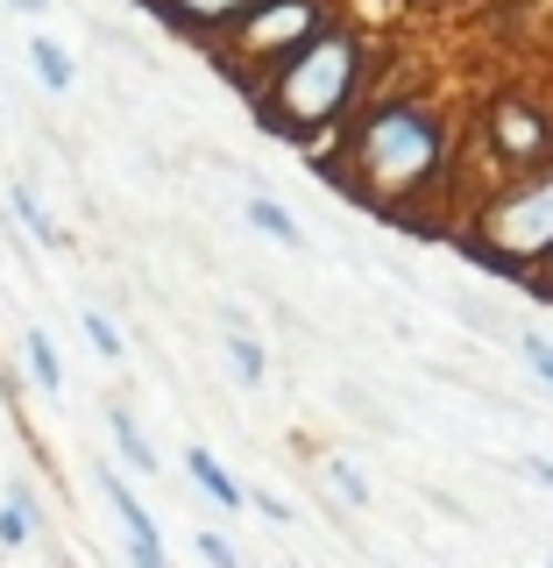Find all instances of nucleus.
<instances>
[{
  "mask_svg": "<svg viewBox=\"0 0 553 568\" xmlns=\"http://www.w3.org/2000/svg\"><path fill=\"white\" fill-rule=\"evenodd\" d=\"M242 221L256 227L263 242H277V248H306V235H298V221H291V213H284L277 200H270V192H248V200H242Z\"/></svg>",
  "mask_w": 553,
  "mask_h": 568,
  "instance_id": "nucleus-11",
  "label": "nucleus"
},
{
  "mask_svg": "<svg viewBox=\"0 0 553 568\" xmlns=\"http://www.w3.org/2000/svg\"><path fill=\"white\" fill-rule=\"evenodd\" d=\"M199 555L213 568H227V561H235V540H227V532H199Z\"/></svg>",
  "mask_w": 553,
  "mask_h": 568,
  "instance_id": "nucleus-20",
  "label": "nucleus"
},
{
  "mask_svg": "<svg viewBox=\"0 0 553 568\" xmlns=\"http://www.w3.org/2000/svg\"><path fill=\"white\" fill-rule=\"evenodd\" d=\"M79 327H85V342H93L100 363H121V355H129V334H121L100 306H85V313H79Z\"/></svg>",
  "mask_w": 553,
  "mask_h": 568,
  "instance_id": "nucleus-16",
  "label": "nucleus"
},
{
  "mask_svg": "<svg viewBox=\"0 0 553 568\" xmlns=\"http://www.w3.org/2000/svg\"><path fill=\"white\" fill-rule=\"evenodd\" d=\"M35 540V490L14 476L8 497H0V547H29Z\"/></svg>",
  "mask_w": 553,
  "mask_h": 568,
  "instance_id": "nucleus-13",
  "label": "nucleus"
},
{
  "mask_svg": "<svg viewBox=\"0 0 553 568\" xmlns=\"http://www.w3.org/2000/svg\"><path fill=\"white\" fill-rule=\"evenodd\" d=\"M362 79H369V36L334 14L284 64H270V79L256 85L248 114H256V129L270 142H291V150L313 156L327 135H341V121L362 100Z\"/></svg>",
  "mask_w": 553,
  "mask_h": 568,
  "instance_id": "nucleus-2",
  "label": "nucleus"
},
{
  "mask_svg": "<svg viewBox=\"0 0 553 568\" xmlns=\"http://www.w3.org/2000/svg\"><path fill=\"white\" fill-rule=\"evenodd\" d=\"M525 476L532 484H553V462H525Z\"/></svg>",
  "mask_w": 553,
  "mask_h": 568,
  "instance_id": "nucleus-21",
  "label": "nucleus"
},
{
  "mask_svg": "<svg viewBox=\"0 0 553 568\" xmlns=\"http://www.w3.org/2000/svg\"><path fill=\"white\" fill-rule=\"evenodd\" d=\"M248 505H256V511H263V519H277V526H291V519H298V511H291V505H284V497H277V490H256V484H248Z\"/></svg>",
  "mask_w": 553,
  "mask_h": 568,
  "instance_id": "nucleus-18",
  "label": "nucleus"
},
{
  "mask_svg": "<svg viewBox=\"0 0 553 568\" xmlns=\"http://www.w3.org/2000/svg\"><path fill=\"white\" fill-rule=\"evenodd\" d=\"M327 484L348 497V505H369V484H362V469L355 462H341V455H327Z\"/></svg>",
  "mask_w": 553,
  "mask_h": 568,
  "instance_id": "nucleus-17",
  "label": "nucleus"
},
{
  "mask_svg": "<svg viewBox=\"0 0 553 568\" xmlns=\"http://www.w3.org/2000/svg\"><path fill=\"white\" fill-rule=\"evenodd\" d=\"M93 484H100V497L114 505V519H121V532H129V555L142 561V568H156L164 561V532H156V519H150V505L129 490V476L114 469V462H100L93 469Z\"/></svg>",
  "mask_w": 553,
  "mask_h": 568,
  "instance_id": "nucleus-6",
  "label": "nucleus"
},
{
  "mask_svg": "<svg viewBox=\"0 0 553 568\" xmlns=\"http://www.w3.org/2000/svg\"><path fill=\"white\" fill-rule=\"evenodd\" d=\"M227 369H235V377H242L248 390H256L263 377H270V355H263V342H256V334L242 327V320L227 327Z\"/></svg>",
  "mask_w": 553,
  "mask_h": 568,
  "instance_id": "nucleus-15",
  "label": "nucleus"
},
{
  "mask_svg": "<svg viewBox=\"0 0 553 568\" xmlns=\"http://www.w3.org/2000/svg\"><path fill=\"white\" fill-rule=\"evenodd\" d=\"M490 150L504 156V164H546V156H553L546 114H540V106H525V100H496L490 106Z\"/></svg>",
  "mask_w": 553,
  "mask_h": 568,
  "instance_id": "nucleus-5",
  "label": "nucleus"
},
{
  "mask_svg": "<svg viewBox=\"0 0 553 568\" xmlns=\"http://www.w3.org/2000/svg\"><path fill=\"white\" fill-rule=\"evenodd\" d=\"M29 64L43 79V93H71V79H79V64H71V50L58 36H29Z\"/></svg>",
  "mask_w": 553,
  "mask_h": 568,
  "instance_id": "nucleus-14",
  "label": "nucleus"
},
{
  "mask_svg": "<svg viewBox=\"0 0 553 568\" xmlns=\"http://www.w3.org/2000/svg\"><path fill=\"white\" fill-rule=\"evenodd\" d=\"M8 8H14V14H43L50 0H8Z\"/></svg>",
  "mask_w": 553,
  "mask_h": 568,
  "instance_id": "nucleus-22",
  "label": "nucleus"
},
{
  "mask_svg": "<svg viewBox=\"0 0 553 568\" xmlns=\"http://www.w3.org/2000/svg\"><path fill=\"white\" fill-rule=\"evenodd\" d=\"M448 121L426 100H369L341 121V150L319 142V171L334 178V192L390 213V221H412V206L448 178Z\"/></svg>",
  "mask_w": 553,
  "mask_h": 568,
  "instance_id": "nucleus-1",
  "label": "nucleus"
},
{
  "mask_svg": "<svg viewBox=\"0 0 553 568\" xmlns=\"http://www.w3.org/2000/svg\"><path fill=\"white\" fill-rule=\"evenodd\" d=\"M8 213H14V221L29 227V242H35V248H50V256H64V248H71L64 221H58V213H50L43 200H35V185H22V178L8 185Z\"/></svg>",
  "mask_w": 553,
  "mask_h": 568,
  "instance_id": "nucleus-10",
  "label": "nucleus"
},
{
  "mask_svg": "<svg viewBox=\"0 0 553 568\" xmlns=\"http://www.w3.org/2000/svg\"><path fill=\"white\" fill-rule=\"evenodd\" d=\"M469 256L504 271V277H525L540 263H553V156L532 164L519 185H504L483 206V221L469 235Z\"/></svg>",
  "mask_w": 553,
  "mask_h": 568,
  "instance_id": "nucleus-4",
  "label": "nucleus"
},
{
  "mask_svg": "<svg viewBox=\"0 0 553 568\" xmlns=\"http://www.w3.org/2000/svg\"><path fill=\"white\" fill-rule=\"evenodd\" d=\"M327 22H334L327 0H248L242 22L227 29L221 43H206V58L242 100H256V85L270 79V64H284L306 36H319Z\"/></svg>",
  "mask_w": 553,
  "mask_h": 568,
  "instance_id": "nucleus-3",
  "label": "nucleus"
},
{
  "mask_svg": "<svg viewBox=\"0 0 553 568\" xmlns=\"http://www.w3.org/2000/svg\"><path fill=\"white\" fill-rule=\"evenodd\" d=\"M100 413H106V434H114V455L129 462L135 476H156V469H164V462H156V448H150V434H142V419L129 413V398H106Z\"/></svg>",
  "mask_w": 553,
  "mask_h": 568,
  "instance_id": "nucleus-9",
  "label": "nucleus"
},
{
  "mask_svg": "<svg viewBox=\"0 0 553 568\" xmlns=\"http://www.w3.org/2000/svg\"><path fill=\"white\" fill-rule=\"evenodd\" d=\"M22 363H29V384L43 390V398H58V390H64V355H58V342H50L43 327L22 334Z\"/></svg>",
  "mask_w": 553,
  "mask_h": 568,
  "instance_id": "nucleus-12",
  "label": "nucleus"
},
{
  "mask_svg": "<svg viewBox=\"0 0 553 568\" xmlns=\"http://www.w3.org/2000/svg\"><path fill=\"white\" fill-rule=\"evenodd\" d=\"M142 8H150L171 36H185V43L206 50V43H221V36L242 22L248 0H142Z\"/></svg>",
  "mask_w": 553,
  "mask_h": 568,
  "instance_id": "nucleus-7",
  "label": "nucleus"
},
{
  "mask_svg": "<svg viewBox=\"0 0 553 568\" xmlns=\"http://www.w3.org/2000/svg\"><path fill=\"white\" fill-rule=\"evenodd\" d=\"M525 363H532V377H540V384H553V342L525 334Z\"/></svg>",
  "mask_w": 553,
  "mask_h": 568,
  "instance_id": "nucleus-19",
  "label": "nucleus"
},
{
  "mask_svg": "<svg viewBox=\"0 0 553 568\" xmlns=\"http://www.w3.org/2000/svg\"><path fill=\"white\" fill-rule=\"evenodd\" d=\"M185 476L206 490V505H221V511H242L248 505V484H242V476H227V462L213 455V448H199V440L185 448Z\"/></svg>",
  "mask_w": 553,
  "mask_h": 568,
  "instance_id": "nucleus-8",
  "label": "nucleus"
}]
</instances>
